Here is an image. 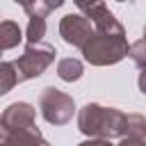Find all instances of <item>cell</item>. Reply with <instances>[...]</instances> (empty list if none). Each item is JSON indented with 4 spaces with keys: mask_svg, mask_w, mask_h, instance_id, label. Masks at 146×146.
<instances>
[{
    "mask_svg": "<svg viewBox=\"0 0 146 146\" xmlns=\"http://www.w3.org/2000/svg\"><path fill=\"white\" fill-rule=\"evenodd\" d=\"M84 16L96 27L94 36L82 48V55L91 66H112V64H119L123 57L130 55V46L132 43H128L123 25L105 7V2L94 7L91 11H87Z\"/></svg>",
    "mask_w": 146,
    "mask_h": 146,
    "instance_id": "6da1fadb",
    "label": "cell"
},
{
    "mask_svg": "<svg viewBox=\"0 0 146 146\" xmlns=\"http://www.w3.org/2000/svg\"><path fill=\"white\" fill-rule=\"evenodd\" d=\"M0 146H50L34 123V107L16 100L0 116Z\"/></svg>",
    "mask_w": 146,
    "mask_h": 146,
    "instance_id": "7a4b0ae2",
    "label": "cell"
},
{
    "mask_svg": "<svg viewBox=\"0 0 146 146\" xmlns=\"http://www.w3.org/2000/svg\"><path fill=\"white\" fill-rule=\"evenodd\" d=\"M125 119H128V114L116 107L87 103L78 112V130L91 139L125 137Z\"/></svg>",
    "mask_w": 146,
    "mask_h": 146,
    "instance_id": "3957f363",
    "label": "cell"
},
{
    "mask_svg": "<svg viewBox=\"0 0 146 146\" xmlns=\"http://www.w3.org/2000/svg\"><path fill=\"white\" fill-rule=\"evenodd\" d=\"M55 46L50 43H27L23 55L14 62L16 68H18V80L25 82V80H32V78H39L43 75V71L55 62Z\"/></svg>",
    "mask_w": 146,
    "mask_h": 146,
    "instance_id": "277c9868",
    "label": "cell"
},
{
    "mask_svg": "<svg viewBox=\"0 0 146 146\" xmlns=\"http://www.w3.org/2000/svg\"><path fill=\"white\" fill-rule=\"evenodd\" d=\"M39 110L50 125H64L73 119L75 103L68 94L59 91L57 87H46L39 96Z\"/></svg>",
    "mask_w": 146,
    "mask_h": 146,
    "instance_id": "5b68a950",
    "label": "cell"
},
{
    "mask_svg": "<svg viewBox=\"0 0 146 146\" xmlns=\"http://www.w3.org/2000/svg\"><path fill=\"white\" fill-rule=\"evenodd\" d=\"M94 32H96V27L84 14H66L59 21V36L73 48L82 50L84 43L94 36Z\"/></svg>",
    "mask_w": 146,
    "mask_h": 146,
    "instance_id": "8992f818",
    "label": "cell"
},
{
    "mask_svg": "<svg viewBox=\"0 0 146 146\" xmlns=\"http://www.w3.org/2000/svg\"><path fill=\"white\" fill-rule=\"evenodd\" d=\"M21 41H23V32H21L18 23H14V21H2V25H0V48H2V50H11V48H16Z\"/></svg>",
    "mask_w": 146,
    "mask_h": 146,
    "instance_id": "52a82bcc",
    "label": "cell"
},
{
    "mask_svg": "<svg viewBox=\"0 0 146 146\" xmlns=\"http://www.w3.org/2000/svg\"><path fill=\"white\" fill-rule=\"evenodd\" d=\"M82 73H84L82 62L75 59V57H64V59L57 62V75H59L64 82H75V80L82 78Z\"/></svg>",
    "mask_w": 146,
    "mask_h": 146,
    "instance_id": "ba28073f",
    "label": "cell"
},
{
    "mask_svg": "<svg viewBox=\"0 0 146 146\" xmlns=\"http://www.w3.org/2000/svg\"><path fill=\"white\" fill-rule=\"evenodd\" d=\"M46 36V16L34 14L27 18V32H25V41L27 43H41V39Z\"/></svg>",
    "mask_w": 146,
    "mask_h": 146,
    "instance_id": "9c48e42d",
    "label": "cell"
},
{
    "mask_svg": "<svg viewBox=\"0 0 146 146\" xmlns=\"http://www.w3.org/2000/svg\"><path fill=\"white\" fill-rule=\"evenodd\" d=\"M0 78H2V87H0V94H7L11 91L14 84H18V68L14 62H2L0 64Z\"/></svg>",
    "mask_w": 146,
    "mask_h": 146,
    "instance_id": "30bf717a",
    "label": "cell"
},
{
    "mask_svg": "<svg viewBox=\"0 0 146 146\" xmlns=\"http://www.w3.org/2000/svg\"><path fill=\"white\" fill-rule=\"evenodd\" d=\"M128 57L135 62V66H139V68L146 66V39H144V36L130 46V55H128Z\"/></svg>",
    "mask_w": 146,
    "mask_h": 146,
    "instance_id": "8fae6325",
    "label": "cell"
},
{
    "mask_svg": "<svg viewBox=\"0 0 146 146\" xmlns=\"http://www.w3.org/2000/svg\"><path fill=\"white\" fill-rule=\"evenodd\" d=\"M73 2H75V7H78L82 14H87V11H91L94 7L103 5V0H73Z\"/></svg>",
    "mask_w": 146,
    "mask_h": 146,
    "instance_id": "7c38bea8",
    "label": "cell"
},
{
    "mask_svg": "<svg viewBox=\"0 0 146 146\" xmlns=\"http://www.w3.org/2000/svg\"><path fill=\"white\" fill-rule=\"evenodd\" d=\"M116 146H146L144 137H121V141Z\"/></svg>",
    "mask_w": 146,
    "mask_h": 146,
    "instance_id": "4fadbf2b",
    "label": "cell"
},
{
    "mask_svg": "<svg viewBox=\"0 0 146 146\" xmlns=\"http://www.w3.org/2000/svg\"><path fill=\"white\" fill-rule=\"evenodd\" d=\"M78 146H114V144H112V139H87Z\"/></svg>",
    "mask_w": 146,
    "mask_h": 146,
    "instance_id": "5bb4252c",
    "label": "cell"
},
{
    "mask_svg": "<svg viewBox=\"0 0 146 146\" xmlns=\"http://www.w3.org/2000/svg\"><path fill=\"white\" fill-rule=\"evenodd\" d=\"M137 84H139V91L146 96V66L141 68V73H139V80H137Z\"/></svg>",
    "mask_w": 146,
    "mask_h": 146,
    "instance_id": "9a60e30c",
    "label": "cell"
},
{
    "mask_svg": "<svg viewBox=\"0 0 146 146\" xmlns=\"http://www.w3.org/2000/svg\"><path fill=\"white\" fill-rule=\"evenodd\" d=\"M46 7H48V11H52V9H59L62 5H64V0H41Z\"/></svg>",
    "mask_w": 146,
    "mask_h": 146,
    "instance_id": "2e32d148",
    "label": "cell"
},
{
    "mask_svg": "<svg viewBox=\"0 0 146 146\" xmlns=\"http://www.w3.org/2000/svg\"><path fill=\"white\" fill-rule=\"evenodd\" d=\"M14 2H16V5H21V7H23V9L27 11V9H30V7H34V5H36L39 0H14Z\"/></svg>",
    "mask_w": 146,
    "mask_h": 146,
    "instance_id": "e0dca14e",
    "label": "cell"
},
{
    "mask_svg": "<svg viewBox=\"0 0 146 146\" xmlns=\"http://www.w3.org/2000/svg\"><path fill=\"white\" fill-rule=\"evenodd\" d=\"M144 39H146V27H144Z\"/></svg>",
    "mask_w": 146,
    "mask_h": 146,
    "instance_id": "ac0fdd59",
    "label": "cell"
},
{
    "mask_svg": "<svg viewBox=\"0 0 146 146\" xmlns=\"http://www.w3.org/2000/svg\"><path fill=\"white\" fill-rule=\"evenodd\" d=\"M116 2H128V0H116Z\"/></svg>",
    "mask_w": 146,
    "mask_h": 146,
    "instance_id": "d6986e66",
    "label": "cell"
}]
</instances>
